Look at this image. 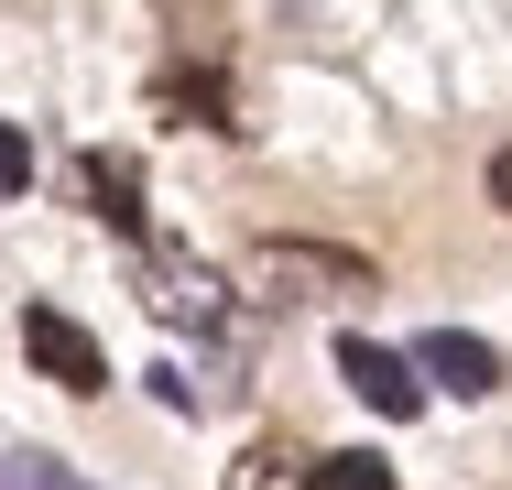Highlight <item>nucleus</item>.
Returning a JSON list of instances; mask_svg holds the SVG:
<instances>
[{
    "label": "nucleus",
    "mask_w": 512,
    "mask_h": 490,
    "mask_svg": "<svg viewBox=\"0 0 512 490\" xmlns=\"http://www.w3.org/2000/svg\"><path fill=\"white\" fill-rule=\"evenodd\" d=\"M22 349H33V371H44L55 392H109L99 338H88L77 316H55V305H22Z\"/></svg>",
    "instance_id": "nucleus-3"
},
{
    "label": "nucleus",
    "mask_w": 512,
    "mask_h": 490,
    "mask_svg": "<svg viewBox=\"0 0 512 490\" xmlns=\"http://www.w3.org/2000/svg\"><path fill=\"white\" fill-rule=\"evenodd\" d=\"M306 490H393V469L371 458V447H338V458H316V480Z\"/></svg>",
    "instance_id": "nucleus-9"
},
{
    "label": "nucleus",
    "mask_w": 512,
    "mask_h": 490,
    "mask_svg": "<svg viewBox=\"0 0 512 490\" xmlns=\"http://www.w3.org/2000/svg\"><path fill=\"white\" fill-rule=\"evenodd\" d=\"M0 490H11V480H0Z\"/></svg>",
    "instance_id": "nucleus-13"
},
{
    "label": "nucleus",
    "mask_w": 512,
    "mask_h": 490,
    "mask_svg": "<svg viewBox=\"0 0 512 490\" xmlns=\"http://www.w3.org/2000/svg\"><path fill=\"white\" fill-rule=\"evenodd\" d=\"M22 186H33V142L0 120V196H22Z\"/></svg>",
    "instance_id": "nucleus-11"
},
{
    "label": "nucleus",
    "mask_w": 512,
    "mask_h": 490,
    "mask_svg": "<svg viewBox=\"0 0 512 490\" xmlns=\"http://www.w3.org/2000/svg\"><path fill=\"white\" fill-rule=\"evenodd\" d=\"M77 196L99 207L120 240H142V164L131 153H77Z\"/></svg>",
    "instance_id": "nucleus-6"
},
{
    "label": "nucleus",
    "mask_w": 512,
    "mask_h": 490,
    "mask_svg": "<svg viewBox=\"0 0 512 490\" xmlns=\"http://www.w3.org/2000/svg\"><path fill=\"white\" fill-rule=\"evenodd\" d=\"M0 480H11V490H88L77 469H66V458H44V447H22V458H11Z\"/></svg>",
    "instance_id": "nucleus-10"
},
{
    "label": "nucleus",
    "mask_w": 512,
    "mask_h": 490,
    "mask_svg": "<svg viewBox=\"0 0 512 490\" xmlns=\"http://www.w3.org/2000/svg\"><path fill=\"white\" fill-rule=\"evenodd\" d=\"M153 109L186 120V131H240V109H229V77H218V66H175V77H153Z\"/></svg>",
    "instance_id": "nucleus-7"
},
{
    "label": "nucleus",
    "mask_w": 512,
    "mask_h": 490,
    "mask_svg": "<svg viewBox=\"0 0 512 490\" xmlns=\"http://www.w3.org/2000/svg\"><path fill=\"white\" fill-rule=\"evenodd\" d=\"M491 207H512V153H491Z\"/></svg>",
    "instance_id": "nucleus-12"
},
{
    "label": "nucleus",
    "mask_w": 512,
    "mask_h": 490,
    "mask_svg": "<svg viewBox=\"0 0 512 490\" xmlns=\"http://www.w3.org/2000/svg\"><path fill=\"white\" fill-rule=\"evenodd\" d=\"M338 382L360 392L371 414H393V425L425 414V371H414L404 349H382V338H338Z\"/></svg>",
    "instance_id": "nucleus-4"
},
{
    "label": "nucleus",
    "mask_w": 512,
    "mask_h": 490,
    "mask_svg": "<svg viewBox=\"0 0 512 490\" xmlns=\"http://www.w3.org/2000/svg\"><path fill=\"white\" fill-rule=\"evenodd\" d=\"M251 284L273 305H360V294H382V273L360 251H327V240H262L251 251Z\"/></svg>",
    "instance_id": "nucleus-1"
},
{
    "label": "nucleus",
    "mask_w": 512,
    "mask_h": 490,
    "mask_svg": "<svg viewBox=\"0 0 512 490\" xmlns=\"http://www.w3.org/2000/svg\"><path fill=\"white\" fill-rule=\"evenodd\" d=\"M316 458H295V447H251L240 469H229V490H306Z\"/></svg>",
    "instance_id": "nucleus-8"
},
{
    "label": "nucleus",
    "mask_w": 512,
    "mask_h": 490,
    "mask_svg": "<svg viewBox=\"0 0 512 490\" xmlns=\"http://www.w3.org/2000/svg\"><path fill=\"white\" fill-rule=\"evenodd\" d=\"M414 371H425L436 392H458V403H480V392H502V349L469 338V327H436V338L414 349Z\"/></svg>",
    "instance_id": "nucleus-5"
},
{
    "label": "nucleus",
    "mask_w": 512,
    "mask_h": 490,
    "mask_svg": "<svg viewBox=\"0 0 512 490\" xmlns=\"http://www.w3.org/2000/svg\"><path fill=\"white\" fill-rule=\"evenodd\" d=\"M142 305H153L164 327H197V338L229 327V284H218L207 262H186V251H164V240H142Z\"/></svg>",
    "instance_id": "nucleus-2"
}]
</instances>
